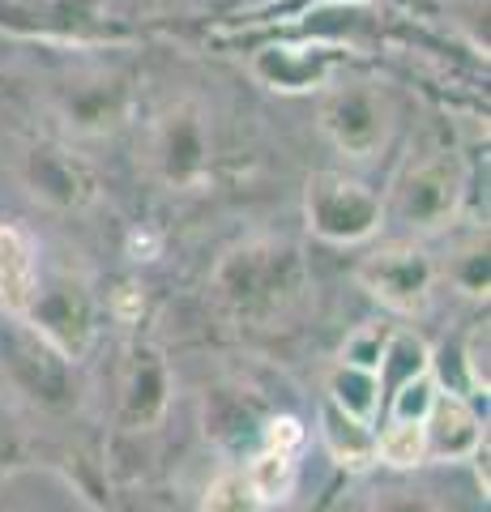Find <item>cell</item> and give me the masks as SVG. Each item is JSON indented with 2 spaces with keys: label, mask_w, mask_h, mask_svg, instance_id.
Wrapping results in <instances>:
<instances>
[{
  "label": "cell",
  "mask_w": 491,
  "mask_h": 512,
  "mask_svg": "<svg viewBox=\"0 0 491 512\" xmlns=\"http://www.w3.org/2000/svg\"><path fill=\"white\" fill-rule=\"evenodd\" d=\"M248 487L252 495L269 508V504H287L299 483V453H278V448H261L257 457L248 461Z\"/></svg>",
  "instance_id": "obj_17"
},
{
  "label": "cell",
  "mask_w": 491,
  "mask_h": 512,
  "mask_svg": "<svg viewBox=\"0 0 491 512\" xmlns=\"http://www.w3.org/2000/svg\"><path fill=\"white\" fill-rule=\"evenodd\" d=\"M385 5L398 13H410V18H427V13L440 9V0H385Z\"/></svg>",
  "instance_id": "obj_28"
},
{
  "label": "cell",
  "mask_w": 491,
  "mask_h": 512,
  "mask_svg": "<svg viewBox=\"0 0 491 512\" xmlns=\"http://www.w3.org/2000/svg\"><path fill=\"white\" fill-rule=\"evenodd\" d=\"M0 35L60 47H94L116 39L103 0H0Z\"/></svg>",
  "instance_id": "obj_7"
},
{
  "label": "cell",
  "mask_w": 491,
  "mask_h": 512,
  "mask_svg": "<svg viewBox=\"0 0 491 512\" xmlns=\"http://www.w3.org/2000/svg\"><path fill=\"white\" fill-rule=\"evenodd\" d=\"M22 188L56 214H82L99 201V175L73 146L35 141L22 154Z\"/></svg>",
  "instance_id": "obj_10"
},
{
  "label": "cell",
  "mask_w": 491,
  "mask_h": 512,
  "mask_svg": "<svg viewBox=\"0 0 491 512\" xmlns=\"http://www.w3.org/2000/svg\"><path fill=\"white\" fill-rule=\"evenodd\" d=\"M393 124H398V103L376 77L334 73L321 86V133L351 163H368L385 150Z\"/></svg>",
  "instance_id": "obj_2"
},
{
  "label": "cell",
  "mask_w": 491,
  "mask_h": 512,
  "mask_svg": "<svg viewBox=\"0 0 491 512\" xmlns=\"http://www.w3.org/2000/svg\"><path fill=\"white\" fill-rule=\"evenodd\" d=\"M167 406V372L163 363L154 355H137L133 363V384L129 393H124V414H129V423H154L158 414Z\"/></svg>",
  "instance_id": "obj_19"
},
{
  "label": "cell",
  "mask_w": 491,
  "mask_h": 512,
  "mask_svg": "<svg viewBox=\"0 0 491 512\" xmlns=\"http://www.w3.org/2000/svg\"><path fill=\"white\" fill-rule=\"evenodd\" d=\"M9 350H13V359H9L13 376H18V384L30 397L56 402V397L65 393V359H60L43 338H35L22 320H18V333L9 338Z\"/></svg>",
  "instance_id": "obj_14"
},
{
  "label": "cell",
  "mask_w": 491,
  "mask_h": 512,
  "mask_svg": "<svg viewBox=\"0 0 491 512\" xmlns=\"http://www.w3.org/2000/svg\"><path fill=\"white\" fill-rule=\"evenodd\" d=\"M389 333H393L389 325H359L342 346V363H355V367L376 372L380 355H385V346H389Z\"/></svg>",
  "instance_id": "obj_24"
},
{
  "label": "cell",
  "mask_w": 491,
  "mask_h": 512,
  "mask_svg": "<svg viewBox=\"0 0 491 512\" xmlns=\"http://www.w3.org/2000/svg\"><path fill=\"white\" fill-rule=\"evenodd\" d=\"M304 218L308 231L325 244H363L385 227V205L376 192L346 171H316L304 184Z\"/></svg>",
  "instance_id": "obj_6"
},
{
  "label": "cell",
  "mask_w": 491,
  "mask_h": 512,
  "mask_svg": "<svg viewBox=\"0 0 491 512\" xmlns=\"http://www.w3.org/2000/svg\"><path fill=\"white\" fill-rule=\"evenodd\" d=\"M376 461L389 470H415L427 461V431L423 419H385L376 431Z\"/></svg>",
  "instance_id": "obj_20"
},
{
  "label": "cell",
  "mask_w": 491,
  "mask_h": 512,
  "mask_svg": "<svg viewBox=\"0 0 491 512\" xmlns=\"http://www.w3.org/2000/svg\"><path fill=\"white\" fill-rule=\"evenodd\" d=\"M308 286L304 256L287 239H248L231 248L214 269V291L235 316L274 320L299 303Z\"/></svg>",
  "instance_id": "obj_1"
},
{
  "label": "cell",
  "mask_w": 491,
  "mask_h": 512,
  "mask_svg": "<svg viewBox=\"0 0 491 512\" xmlns=\"http://www.w3.org/2000/svg\"><path fill=\"white\" fill-rule=\"evenodd\" d=\"M385 512H427L423 504H415V500H393Z\"/></svg>",
  "instance_id": "obj_30"
},
{
  "label": "cell",
  "mask_w": 491,
  "mask_h": 512,
  "mask_svg": "<svg viewBox=\"0 0 491 512\" xmlns=\"http://www.w3.org/2000/svg\"><path fill=\"white\" fill-rule=\"evenodd\" d=\"M342 64V47L325 39L308 43H265L252 52L248 69L265 90L278 94H312L321 90Z\"/></svg>",
  "instance_id": "obj_11"
},
{
  "label": "cell",
  "mask_w": 491,
  "mask_h": 512,
  "mask_svg": "<svg viewBox=\"0 0 491 512\" xmlns=\"http://www.w3.org/2000/svg\"><path fill=\"white\" fill-rule=\"evenodd\" d=\"M466 201V167L457 163V154L432 150L423 158H410L398 171L385 205V222H393L406 235H436L449 231L457 210Z\"/></svg>",
  "instance_id": "obj_3"
},
{
  "label": "cell",
  "mask_w": 491,
  "mask_h": 512,
  "mask_svg": "<svg viewBox=\"0 0 491 512\" xmlns=\"http://www.w3.org/2000/svg\"><path fill=\"white\" fill-rule=\"evenodd\" d=\"M325 402H334L338 410L355 414L363 423H380V410H385V397H380V380L376 372L368 367H355V363H338L334 372H329V397Z\"/></svg>",
  "instance_id": "obj_16"
},
{
  "label": "cell",
  "mask_w": 491,
  "mask_h": 512,
  "mask_svg": "<svg viewBox=\"0 0 491 512\" xmlns=\"http://www.w3.org/2000/svg\"><path fill=\"white\" fill-rule=\"evenodd\" d=\"M423 372H432V355H427V346L410 329H393L385 355H380V367H376L380 397H389L393 389H402L406 380H415Z\"/></svg>",
  "instance_id": "obj_18"
},
{
  "label": "cell",
  "mask_w": 491,
  "mask_h": 512,
  "mask_svg": "<svg viewBox=\"0 0 491 512\" xmlns=\"http://www.w3.org/2000/svg\"><path fill=\"white\" fill-rule=\"evenodd\" d=\"M52 111L60 128L77 141H103L120 133L133 116V86L120 69L103 64H82L65 73L52 90Z\"/></svg>",
  "instance_id": "obj_5"
},
{
  "label": "cell",
  "mask_w": 491,
  "mask_h": 512,
  "mask_svg": "<svg viewBox=\"0 0 491 512\" xmlns=\"http://www.w3.org/2000/svg\"><path fill=\"white\" fill-rule=\"evenodd\" d=\"M449 278L470 299H487V235H470L466 244H457L449 261Z\"/></svg>",
  "instance_id": "obj_21"
},
{
  "label": "cell",
  "mask_w": 491,
  "mask_h": 512,
  "mask_svg": "<svg viewBox=\"0 0 491 512\" xmlns=\"http://www.w3.org/2000/svg\"><path fill=\"white\" fill-rule=\"evenodd\" d=\"M201 512H265V504L252 495L244 470H223L210 487H205Z\"/></svg>",
  "instance_id": "obj_22"
},
{
  "label": "cell",
  "mask_w": 491,
  "mask_h": 512,
  "mask_svg": "<svg viewBox=\"0 0 491 512\" xmlns=\"http://www.w3.org/2000/svg\"><path fill=\"white\" fill-rule=\"evenodd\" d=\"M436 393H440L436 376L423 372V376H415V380H406L402 389H393V393L385 397V410H389V419H427V410H432Z\"/></svg>",
  "instance_id": "obj_23"
},
{
  "label": "cell",
  "mask_w": 491,
  "mask_h": 512,
  "mask_svg": "<svg viewBox=\"0 0 491 512\" xmlns=\"http://www.w3.org/2000/svg\"><path fill=\"white\" fill-rule=\"evenodd\" d=\"M423 431H427V457L436 461H466L487 440V427L474 414V406L462 393H445V389L436 393L432 410H427Z\"/></svg>",
  "instance_id": "obj_12"
},
{
  "label": "cell",
  "mask_w": 491,
  "mask_h": 512,
  "mask_svg": "<svg viewBox=\"0 0 491 512\" xmlns=\"http://www.w3.org/2000/svg\"><path fill=\"white\" fill-rule=\"evenodd\" d=\"M487 350H491V333H487V325H474V329L466 333V346H462V367H466L470 389H474V393H483V397H487V389H491Z\"/></svg>",
  "instance_id": "obj_25"
},
{
  "label": "cell",
  "mask_w": 491,
  "mask_h": 512,
  "mask_svg": "<svg viewBox=\"0 0 491 512\" xmlns=\"http://www.w3.org/2000/svg\"><path fill=\"white\" fill-rule=\"evenodd\" d=\"M39 286V244L18 222H0V312L22 320Z\"/></svg>",
  "instance_id": "obj_13"
},
{
  "label": "cell",
  "mask_w": 491,
  "mask_h": 512,
  "mask_svg": "<svg viewBox=\"0 0 491 512\" xmlns=\"http://www.w3.org/2000/svg\"><path fill=\"white\" fill-rule=\"evenodd\" d=\"M146 171L171 192H193L210 180L214 128L197 99L167 103L146 128Z\"/></svg>",
  "instance_id": "obj_4"
},
{
  "label": "cell",
  "mask_w": 491,
  "mask_h": 512,
  "mask_svg": "<svg viewBox=\"0 0 491 512\" xmlns=\"http://www.w3.org/2000/svg\"><path fill=\"white\" fill-rule=\"evenodd\" d=\"M22 325L35 338H43L65 363H77L94 346V333H99V325H94V295L86 291V282L69 274L56 278L39 274L35 299H30Z\"/></svg>",
  "instance_id": "obj_8"
},
{
  "label": "cell",
  "mask_w": 491,
  "mask_h": 512,
  "mask_svg": "<svg viewBox=\"0 0 491 512\" xmlns=\"http://www.w3.org/2000/svg\"><path fill=\"white\" fill-rule=\"evenodd\" d=\"M321 9V5H372V0H299V9Z\"/></svg>",
  "instance_id": "obj_29"
},
{
  "label": "cell",
  "mask_w": 491,
  "mask_h": 512,
  "mask_svg": "<svg viewBox=\"0 0 491 512\" xmlns=\"http://www.w3.org/2000/svg\"><path fill=\"white\" fill-rule=\"evenodd\" d=\"M18 457H22V440H18V431H13L5 406H0V466H13Z\"/></svg>",
  "instance_id": "obj_27"
},
{
  "label": "cell",
  "mask_w": 491,
  "mask_h": 512,
  "mask_svg": "<svg viewBox=\"0 0 491 512\" xmlns=\"http://www.w3.org/2000/svg\"><path fill=\"white\" fill-rule=\"evenodd\" d=\"M321 440L329 448V457L346 470H368L376 466V427L355 419V414L338 410L334 402L321 406Z\"/></svg>",
  "instance_id": "obj_15"
},
{
  "label": "cell",
  "mask_w": 491,
  "mask_h": 512,
  "mask_svg": "<svg viewBox=\"0 0 491 512\" xmlns=\"http://www.w3.org/2000/svg\"><path fill=\"white\" fill-rule=\"evenodd\" d=\"M359 286L393 316H419L436 295V261L415 239L385 244L359 265Z\"/></svg>",
  "instance_id": "obj_9"
},
{
  "label": "cell",
  "mask_w": 491,
  "mask_h": 512,
  "mask_svg": "<svg viewBox=\"0 0 491 512\" xmlns=\"http://www.w3.org/2000/svg\"><path fill=\"white\" fill-rule=\"evenodd\" d=\"M304 440H308L304 423H299L295 414H278V419H269V423H265V440H261V448H278V453H299V448H304Z\"/></svg>",
  "instance_id": "obj_26"
}]
</instances>
